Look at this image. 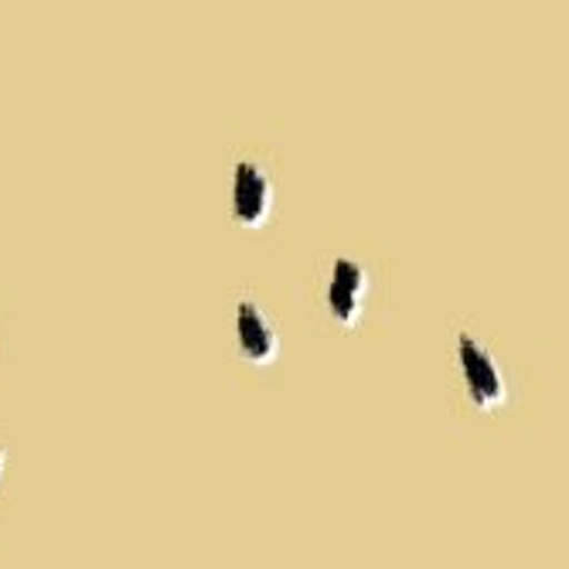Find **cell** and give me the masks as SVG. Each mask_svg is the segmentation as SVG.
Wrapping results in <instances>:
<instances>
[{
  "instance_id": "obj_1",
  "label": "cell",
  "mask_w": 569,
  "mask_h": 569,
  "mask_svg": "<svg viewBox=\"0 0 569 569\" xmlns=\"http://www.w3.org/2000/svg\"><path fill=\"white\" fill-rule=\"evenodd\" d=\"M232 216L246 229H260L270 219V178L263 168H256L252 161H239L232 174Z\"/></svg>"
},
{
  "instance_id": "obj_2",
  "label": "cell",
  "mask_w": 569,
  "mask_h": 569,
  "mask_svg": "<svg viewBox=\"0 0 569 569\" xmlns=\"http://www.w3.org/2000/svg\"><path fill=\"white\" fill-rule=\"evenodd\" d=\"M460 366H463V379H468L471 399L481 409L498 406L505 399V379L495 366V358L471 335H460Z\"/></svg>"
},
{
  "instance_id": "obj_3",
  "label": "cell",
  "mask_w": 569,
  "mask_h": 569,
  "mask_svg": "<svg viewBox=\"0 0 569 569\" xmlns=\"http://www.w3.org/2000/svg\"><path fill=\"white\" fill-rule=\"evenodd\" d=\"M236 338H239V348L252 366H267V361H273L280 351L273 325L267 321V315L252 300H242L236 310Z\"/></svg>"
},
{
  "instance_id": "obj_4",
  "label": "cell",
  "mask_w": 569,
  "mask_h": 569,
  "mask_svg": "<svg viewBox=\"0 0 569 569\" xmlns=\"http://www.w3.org/2000/svg\"><path fill=\"white\" fill-rule=\"evenodd\" d=\"M361 300H366V270L355 260H338L328 287V307L338 325H355L361 315Z\"/></svg>"
},
{
  "instance_id": "obj_5",
  "label": "cell",
  "mask_w": 569,
  "mask_h": 569,
  "mask_svg": "<svg viewBox=\"0 0 569 569\" xmlns=\"http://www.w3.org/2000/svg\"><path fill=\"white\" fill-rule=\"evenodd\" d=\"M0 471H4V447H0Z\"/></svg>"
}]
</instances>
